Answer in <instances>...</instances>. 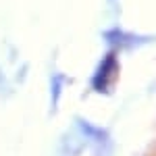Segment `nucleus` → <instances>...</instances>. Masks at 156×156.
Here are the masks:
<instances>
[{
    "label": "nucleus",
    "instance_id": "obj_1",
    "mask_svg": "<svg viewBox=\"0 0 156 156\" xmlns=\"http://www.w3.org/2000/svg\"><path fill=\"white\" fill-rule=\"evenodd\" d=\"M117 71H119L117 54L110 52V54H106V56L102 58V62L98 65V69L94 71V75H92V87L96 90L98 94H106L110 83H112V79L117 77Z\"/></svg>",
    "mask_w": 156,
    "mask_h": 156
},
{
    "label": "nucleus",
    "instance_id": "obj_2",
    "mask_svg": "<svg viewBox=\"0 0 156 156\" xmlns=\"http://www.w3.org/2000/svg\"><path fill=\"white\" fill-rule=\"evenodd\" d=\"M104 37H106L112 46H135L137 42H142V37L133 36V34H125L121 29H110V31L104 34Z\"/></svg>",
    "mask_w": 156,
    "mask_h": 156
}]
</instances>
